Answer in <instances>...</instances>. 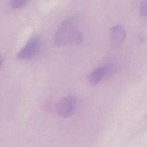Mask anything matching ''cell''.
I'll return each mask as SVG.
<instances>
[{
    "mask_svg": "<svg viewBox=\"0 0 147 147\" xmlns=\"http://www.w3.org/2000/svg\"><path fill=\"white\" fill-rule=\"evenodd\" d=\"M113 67L109 64L100 65L92 70L88 75L89 82L93 84H97L110 75Z\"/></svg>",
    "mask_w": 147,
    "mask_h": 147,
    "instance_id": "5b68a950",
    "label": "cell"
},
{
    "mask_svg": "<svg viewBox=\"0 0 147 147\" xmlns=\"http://www.w3.org/2000/svg\"><path fill=\"white\" fill-rule=\"evenodd\" d=\"M147 3L146 1L142 3L140 8V14L142 17H145L147 14Z\"/></svg>",
    "mask_w": 147,
    "mask_h": 147,
    "instance_id": "52a82bcc",
    "label": "cell"
},
{
    "mask_svg": "<svg viewBox=\"0 0 147 147\" xmlns=\"http://www.w3.org/2000/svg\"><path fill=\"white\" fill-rule=\"evenodd\" d=\"M28 3V1L13 0L10 1V6L13 9H20L26 5Z\"/></svg>",
    "mask_w": 147,
    "mask_h": 147,
    "instance_id": "8992f818",
    "label": "cell"
},
{
    "mask_svg": "<svg viewBox=\"0 0 147 147\" xmlns=\"http://www.w3.org/2000/svg\"><path fill=\"white\" fill-rule=\"evenodd\" d=\"M126 33L124 28L121 25H115L111 27L109 32V41L114 48H119L124 42Z\"/></svg>",
    "mask_w": 147,
    "mask_h": 147,
    "instance_id": "277c9868",
    "label": "cell"
},
{
    "mask_svg": "<svg viewBox=\"0 0 147 147\" xmlns=\"http://www.w3.org/2000/svg\"><path fill=\"white\" fill-rule=\"evenodd\" d=\"M41 46L42 40L40 36L38 34L33 35L18 51L16 57L20 60L32 59L39 53Z\"/></svg>",
    "mask_w": 147,
    "mask_h": 147,
    "instance_id": "7a4b0ae2",
    "label": "cell"
},
{
    "mask_svg": "<svg viewBox=\"0 0 147 147\" xmlns=\"http://www.w3.org/2000/svg\"><path fill=\"white\" fill-rule=\"evenodd\" d=\"M77 100L75 96L69 95L62 98L56 105V111L63 118L71 116L75 111Z\"/></svg>",
    "mask_w": 147,
    "mask_h": 147,
    "instance_id": "3957f363",
    "label": "cell"
},
{
    "mask_svg": "<svg viewBox=\"0 0 147 147\" xmlns=\"http://www.w3.org/2000/svg\"><path fill=\"white\" fill-rule=\"evenodd\" d=\"M78 23L75 17L64 20L55 32L54 44L57 47L79 45L82 41V34L78 29Z\"/></svg>",
    "mask_w": 147,
    "mask_h": 147,
    "instance_id": "6da1fadb",
    "label": "cell"
}]
</instances>
